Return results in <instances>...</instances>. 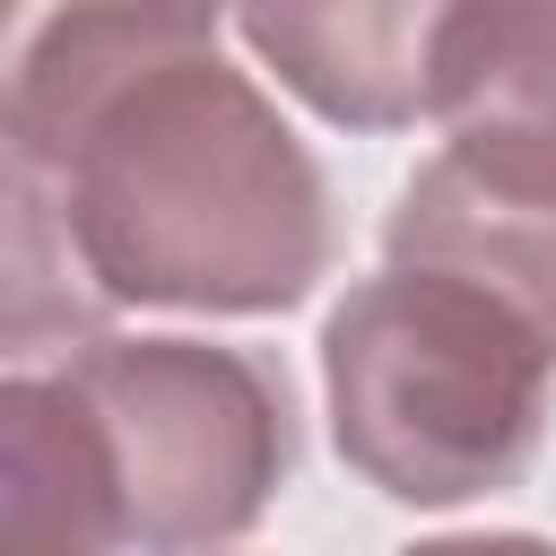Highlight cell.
Listing matches in <instances>:
<instances>
[{"instance_id": "cell-1", "label": "cell", "mask_w": 556, "mask_h": 556, "mask_svg": "<svg viewBox=\"0 0 556 556\" xmlns=\"http://www.w3.org/2000/svg\"><path fill=\"white\" fill-rule=\"evenodd\" d=\"M330 182L208 17L17 0L9 26V348L104 313H287L330 278Z\"/></svg>"}, {"instance_id": "cell-2", "label": "cell", "mask_w": 556, "mask_h": 556, "mask_svg": "<svg viewBox=\"0 0 556 556\" xmlns=\"http://www.w3.org/2000/svg\"><path fill=\"white\" fill-rule=\"evenodd\" d=\"M295 469V391L217 339H70L0 382V513L61 547H226Z\"/></svg>"}, {"instance_id": "cell-3", "label": "cell", "mask_w": 556, "mask_h": 556, "mask_svg": "<svg viewBox=\"0 0 556 556\" xmlns=\"http://www.w3.org/2000/svg\"><path fill=\"white\" fill-rule=\"evenodd\" d=\"M321 400L339 460L408 504L452 513L530 478L556 417V339L495 287L382 261L321 321Z\"/></svg>"}, {"instance_id": "cell-4", "label": "cell", "mask_w": 556, "mask_h": 556, "mask_svg": "<svg viewBox=\"0 0 556 556\" xmlns=\"http://www.w3.org/2000/svg\"><path fill=\"white\" fill-rule=\"evenodd\" d=\"M382 261L478 278L556 339V156L443 139L400 182L382 217Z\"/></svg>"}, {"instance_id": "cell-5", "label": "cell", "mask_w": 556, "mask_h": 556, "mask_svg": "<svg viewBox=\"0 0 556 556\" xmlns=\"http://www.w3.org/2000/svg\"><path fill=\"white\" fill-rule=\"evenodd\" d=\"M452 0H235L243 43L330 130H408L434 96Z\"/></svg>"}, {"instance_id": "cell-6", "label": "cell", "mask_w": 556, "mask_h": 556, "mask_svg": "<svg viewBox=\"0 0 556 556\" xmlns=\"http://www.w3.org/2000/svg\"><path fill=\"white\" fill-rule=\"evenodd\" d=\"M426 122H443V139L556 156V0H452Z\"/></svg>"}, {"instance_id": "cell-7", "label": "cell", "mask_w": 556, "mask_h": 556, "mask_svg": "<svg viewBox=\"0 0 556 556\" xmlns=\"http://www.w3.org/2000/svg\"><path fill=\"white\" fill-rule=\"evenodd\" d=\"M148 9H182V17H208L217 26V9H235V0H148Z\"/></svg>"}]
</instances>
